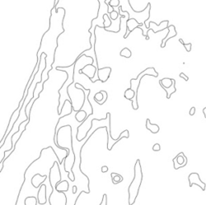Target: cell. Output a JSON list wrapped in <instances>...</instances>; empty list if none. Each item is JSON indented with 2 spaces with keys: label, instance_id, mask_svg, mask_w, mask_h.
Instances as JSON below:
<instances>
[{
  "label": "cell",
  "instance_id": "1",
  "mask_svg": "<svg viewBox=\"0 0 206 205\" xmlns=\"http://www.w3.org/2000/svg\"><path fill=\"white\" fill-rule=\"evenodd\" d=\"M134 172H135L134 179L131 181V184H130V186L128 187V194H129L128 204L130 205L135 204L136 198H137L138 195H139L140 187H141V184H142V182L143 175H142V165H141V163H140L139 159H137V161L135 162Z\"/></svg>",
  "mask_w": 206,
  "mask_h": 205
},
{
  "label": "cell",
  "instance_id": "16",
  "mask_svg": "<svg viewBox=\"0 0 206 205\" xmlns=\"http://www.w3.org/2000/svg\"><path fill=\"white\" fill-rule=\"evenodd\" d=\"M152 150H153L154 151H159V150H161V146H160V145H159V143H155V144L153 146Z\"/></svg>",
  "mask_w": 206,
  "mask_h": 205
},
{
  "label": "cell",
  "instance_id": "7",
  "mask_svg": "<svg viewBox=\"0 0 206 205\" xmlns=\"http://www.w3.org/2000/svg\"><path fill=\"white\" fill-rule=\"evenodd\" d=\"M68 187H69V183L67 180H60V182L56 183L55 185V188H56V191L58 193L60 192H65L68 191Z\"/></svg>",
  "mask_w": 206,
  "mask_h": 205
},
{
  "label": "cell",
  "instance_id": "19",
  "mask_svg": "<svg viewBox=\"0 0 206 205\" xmlns=\"http://www.w3.org/2000/svg\"><path fill=\"white\" fill-rule=\"evenodd\" d=\"M101 172H102V173H105V172H108L109 168L107 166H103V167H101Z\"/></svg>",
  "mask_w": 206,
  "mask_h": 205
},
{
  "label": "cell",
  "instance_id": "10",
  "mask_svg": "<svg viewBox=\"0 0 206 205\" xmlns=\"http://www.w3.org/2000/svg\"><path fill=\"white\" fill-rule=\"evenodd\" d=\"M110 175H111V178H112V182L114 184H118V183H121V182H123V176L121 175H119V174H117V173H114V172H112L111 174H110Z\"/></svg>",
  "mask_w": 206,
  "mask_h": 205
},
{
  "label": "cell",
  "instance_id": "12",
  "mask_svg": "<svg viewBox=\"0 0 206 205\" xmlns=\"http://www.w3.org/2000/svg\"><path fill=\"white\" fill-rule=\"evenodd\" d=\"M120 56H123V57H125L127 59H129L131 58V51L128 48H124L123 49V50L120 52Z\"/></svg>",
  "mask_w": 206,
  "mask_h": 205
},
{
  "label": "cell",
  "instance_id": "5",
  "mask_svg": "<svg viewBox=\"0 0 206 205\" xmlns=\"http://www.w3.org/2000/svg\"><path fill=\"white\" fill-rule=\"evenodd\" d=\"M55 174H56V175H54L55 177H53V175L49 172V182H50V185H51V187H52V191H51V195H53V186L56 185V183H58V182H60V180H61V174H60V170L59 166H58V164H57V166H56Z\"/></svg>",
  "mask_w": 206,
  "mask_h": 205
},
{
  "label": "cell",
  "instance_id": "13",
  "mask_svg": "<svg viewBox=\"0 0 206 205\" xmlns=\"http://www.w3.org/2000/svg\"><path fill=\"white\" fill-rule=\"evenodd\" d=\"M103 97H104L103 93L101 92V90L100 92H98V93H96V94L94 95V99L96 102H101V101H103Z\"/></svg>",
  "mask_w": 206,
  "mask_h": 205
},
{
  "label": "cell",
  "instance_id": "4",
  "mask_svg": "<svg viewBox=\"0 0 206 205\" xmlns=\"http://www.w3.org/2000/svg\"><path fill=\"white\" fill-rule=\"evenodd\" d=\"M111 73V68L105 67L101 68H98V81H100L102 83H105L108 81L109 77Z\"/></svg>",
  "mask_w": 206,
  "mask_h": 205
},
{
  "label": "cell",
  "instance_id": "3",
  "mask_svg": "<svg viewBox=\"0 0 206 205\" xmlns=\"http://www.w3.org/2000/svg\"><path fill=\"white\" fill-rule=\"evenodd\" d=\"M47 186L46 184L42 183L39 187L37 193V202L39 204H47Z\"/></svg>",
  "mask_w": 206,
  "mask_h": 205
},
{
  "label": "cell",
  "instance_id": "11",
  "mask_svg": "<svg viewBox=\"0 0 206 205\" xmlns=\"http://www.w3.org/2000/svg\"><path fill=\"white\" fill-rule=\"evenodd\" d=\"M135 91L133 90L131 88H129L127 90L125 91V93H124V97L127 99V100H129V101H132V99L135 97Z\"/></svg>",
  "mask_w": 206,
  "mask_h": 205
},
{
  "label": "cell",
  "instance_id": "2",
  "mask_svg": "<svg viewBox=\"0 0 206 205\" xmlns=\"http://www.w3.org/2000/svg\"><path fill=\"white\" fill-rule=\"evenodd\" d=\"M188 182H189V187H192L193 185H196V186L200 187L203 191H205V183L203 182L202 180L200 178V175L198 173H191L190 175H188Z\"/></svg>",
  "mask_w": 206,
  "mask_h": 205
},
{
  "label": "cell",
  "instance_id": "14",
  "mask_svg": "<svg viewBox=\"0 0 206 205\" xmlns=\"http://www.w3.org/2000/svg\"><path fill=\"white\" fill-rule=\"evenodd\" d=\"M179 42H180V44H183V46H184V48H185V49L187 50L188 52H190L192 50V44L191 43H189V44H184V41H183V40L182 39H179Z\"/></svg>",
  "mask_w": 206,
  "mask_h": 205
},
{
  "label": "cell",
  "instance_id": "20",
  "mask_svg": "<svg viewBox=\"0 0 206 205\" xmlns=\"http://www.w3.org/2000/svg\"><path fill=\"white\" fill-rule=\"evenodd\" d=\"M77 186L73 187V194H76V193H77Z\"/></svg>",
  "mask_w": 206,
  "mask_h": 205
},
{
  "label": "cell",
  "instance_id": "21",
  "mask_svg": "<svg viewBox=\"0 0 206 205\" xmlns=\"http://www.w3.org/2000/svg\"><path fill=\"white\" fill-rule=\"evenodd\" d=\"M205 110H206V107H205V108L203 109V113H204V117H205V118H206V113H205Z\"/></svg>",
  "mask_w": 206,
  "mask_h": 205
},
{
  "label": "cell",
  "instance_id": "8",
  "mask_svg": "<svg viewBox=\"0 0 206 205\" xmlns=\"http://www.w3.org/2000/svg\"><path fill=\"white\" fill-rule=\"evenodd\" d=\"M146 130L151 131L152 134H157L159 131V126L157 124H152L151 123V121L149 118H146Z\"/></svg>",
  "mask_w": 206,
  "mask_h": 205
},
{
  "label": "cell",
  "instance_id": "9",
  "mask_svg": "<svg viewBox=\"0 0 206 205\" xmlns=\"http://www.w3.org/2000/svg\"><path fill=\"white\" fill-rule=\"evenodd\" d=\"M76 120L79 123L84 122L88 118V116H87V113L85 110L82 109H79L78 111H77V113L75 115Z\"/></svg>",
  "mask_w": 206,
  "mask_h": 205
},
{
  "label": "cell",
  "instance_id": "6",
  "mask_svg": "<svg viewBox=\"0 0 206 205\" xmlns=\"http://www.w3.org/2000/svg\"><path fill=\"white\" fill-rule=\"evenodd\" d=\"M159 85H160V86H161L162 88L165 90V92L167 93V96H166V97H167L168 99L171 98V97H172V95L173 93H175L176 92V81H175L173 78H172V83L169 84L168 85H163V84H161V83H159Z\"/></svg>",
  "mask_w": 206,
  "mask_h": 205
},
{
  "label": "cell",
  "instance_id": "18",
  "mask_svg": "<svg viewBox=\"0 0 206 205\" xmlns=\"http://www.w3.org/2000/svg\"><path fill=\"white\" fill-rule=\"evenodd\" d=\"M196 113V108L195 107H192L190 109V111H189V115L190 116H193Z\"/></svg>",
  "mask_w": 206,
  "mask_h": 205
},
{
  "label": "cell",
  "instance_id": "17",
  "mask_svg": "<svg viewBox=\"0 0 206 205\" xmlns=\"http://www.w3.org/2000/svg\"><path fill=\"white\" fill-rule=\"evenodd\" d=\"M180 77H181V78H183L184 80V81H188V77L184 74V72H180Z\"/></svg>",
  "mask_w": 206,
  "mask_h": 205
},
{
  "label": "cell",
  "instance_id": "15",
  "mask_svg": "<svg viewBox=\"0 0 206 205\" xmlns=\"http://www.w3.org/2000/svg\"><path fill=\"white\" fill-rule=\"evenodd\" d=\"M102 204H105V205L108 204V202H107V195L106 194L103 195L102 201H101V203L100 204V205H102Z\"/></svg>",
  "mask_w": 206,
  "mask_h": 205
}]
</instances>
